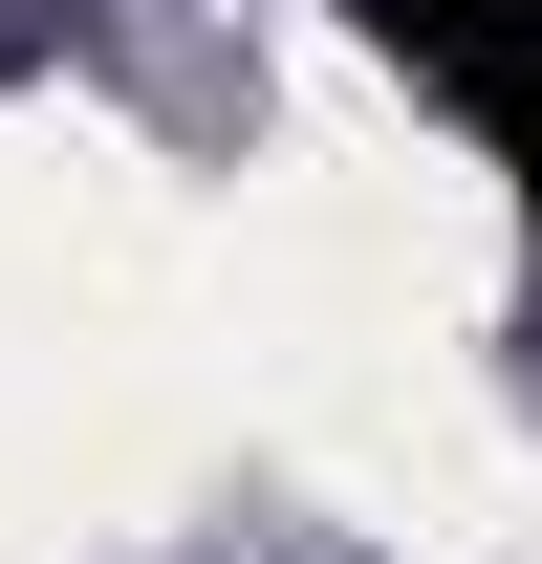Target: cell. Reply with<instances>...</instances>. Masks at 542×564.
<instances>
[{
	"label": "cell",
	"mask_w": 542,
	"mask_h": 564,
	"mask_svg": "<svg viewBox=\"0 0 542 564\" xmlns=\"http://www.w3.org/2000/svg\"><path fill=\"white\" fill-rule=\"evenodd\" d=\"M369 44H391V66L521 174V217H542V0H369Z\"/></svg>",
	"instance_id": "cell-1"
}]
</instances>
